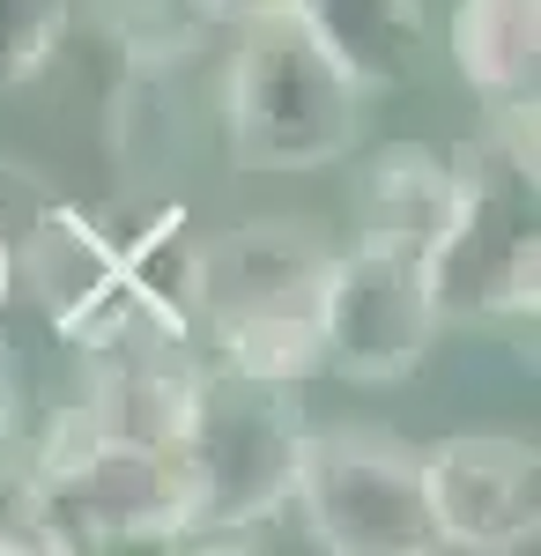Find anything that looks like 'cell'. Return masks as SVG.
<instances>
[{"label": "cell", "instance_id": "6da1fadb", "mask_svg": "<svg viewBox=\"0 0 541 556\" xmlns=\"http://www.w3.org/2000/svg\"><path fill=\"white\" fill-rule=\"evenodd\" d=\"M453 201L423 253V290L438 327H482V319H534L541 304V172H534V119H504L453 156Z\"/></svg>", "mask_w": 541, "mask_h": 556}, {"label": "cell", "instance_id": "7a4b0ae2", "mask_svg": "<svg viewBox=\"0 0 541 556\" xmlns=\"http://www.w3.org/2000/svg\"><path fill=\"white\" fill-rule=\"evenodd\" d=\"M327 260L334 245L290 215H252L223 238H193V334H209L230 371L282 386L312 379Z\"/></svg>", "mask_w": 541, "mask_h": 556}, {"label": "cell", "instance_id": "3957f363", "mask_svg": "<svg viewBox=\"0 0 541 556\" xmlns=\"http://www.w3.org/2000/svg\"><path fill=\"white\" fill-rule=\"evenodd\" d=\"M297 453H304L297 386L201 364L178 424V468H186L178 549H230L252 527H275L297 497Z\"/></svg>", "mask_w": 541, "mask_h": 556}, {"label": "cell", "instance_id": "277c9868", "mask_svg": "<svg viewBox=\"0 0 541 556\" xmlns=\"http://www.w3.org/2000/svg\"><path fill=\"white\" fill-rule=\"evenodd\" d=\"M238 60L223 83V127L230 156L252 172H327L364 141V97L327 45L297 15L238 23Z\"/></svg>", "mask_w": 541, "mask_h": 556}, {"label": "cell", "instance_id": "5b68a950", "mask_svg": "<svg viewBox=\"0 0 541 556\" xmlns=\"http://www.w3.org/2000/svg\"><path fill=\"white\" fill-rule=\"evenodd\" d=\"M45 445V519L52 556H104V549H178L186 542V468L178 445L89 430L60 416Z\"/></svg>", "mask_w": 541, "mask_h": 556}, {"label": "cell", "instance_id": "8992f818", "mask_svg": "<svg viewBox=\"0 0 541 556\" xmlns=\"http://www.w3.org/2000/svg\"><path fill=\"white\" fill-rule=\"evenodd\" d=\"M297 513L334 556H430L438 527L423 505L416 445L386 430H304L297 453Z\"/></svg>", "mask_w": 541, "mask_h": 556}, {"label": "cell", "instance_id": "52a82bcc", "mask_svg": "<svg viewBox=\"0 0 541 556\" xmlns=\"http://www.w3.org/2000/svg\"><path fill=\"white\" fill-rule=\"evenodd\" d=\"M438 342V312L423 290V260L393 245H364L327 260L319 290V371H341L356 386L408 379Z\"/></svg>", "mask_w": 541, "mask_h": 556}, {"label": "cell", "instance_id": "ba28073f", "mask_svg": "<svg viewBox=\"0 0 541 556\" xmlns=\"http://www.w3.org/2000/svg\"><path fill=\"white\" fill-rule=\"evenodd\" d=\"M423 505L438 549L460 556H519L541 534V453L527 438L467 430L423 445Z\"/></svg>", "mask_w": 541, "mask_h": 556}, {"label": "cell", "instance_id": "9c48e42d", "mask_svg": "<svg viewBox=\"0 0 541 556\" xmlns=\"http://www.w3.org/2000/svg\"><path fill=\"white\" fill-rule=\"evenodd\" d=\"M453 67L482 97V112L534 119L541 104V0H460Z\"/></svg>", "mask_w": 541, "mask_h": 556}, {"label": "cell", "instance_id": "30bf717a", "mask_svg": "<svg viewBox=\"0 0 541 556\" xmlns=\"http://www.w3.org/2000/svg\"><path fill=\"white\" fill-rule=\"evenodd\" d=\"M445 201H453V164L438 149H416V141H386L356 172V230H364V245H393V253L423 260L438 223H445Z\"/></svg>", "mask_w": 541, "mask_h": 556}, {"label": "cell", "instance_id": "8fae6325", "mask_svg": "<svg viewBox=\"0 0 541 556\" xmlns=\"http://www.w3.org/2000/svg\"><path fill=\"white\" fill-rule=\"evenodd\" d=\"M290 15L327 45L364 89H393V83L416 75L423 0H297Z\"/></svg>", "mask_w": 541, "mask_h": 556}, {"label": "cell", "instance_id": "7c38bea8", "mask_svg": "<svg viewBox=\"0 0 541 556\" xmlns=\"http://www.w3.org/2000/svg\"><path fill=\"white\" fill-rule=\"evenodd\" d=\"M0 556H52L45 445L23 424H0Z\"/></svg>", "mask_w": 541, "mask_h": 556}, {"label": "cell", "instance_id": "4fadbf2b", "mask_svg": "<svg viewBox=\"0 0 541 556\" xmlns=\"http://www.w3.org/2000/svg\"><path fill=\"white\" fill-rule=\"evenodd\" d=\"M75 0H0V89H23L52 67V52L67 45Z\"/></svg>", "mask_w": 541, "mask_h": 556}, {"label": "cell", "instance_id": "5bb4252c", "mask_svg": "<svg viewBox=\"0 0 541 556\" xmlns=\"http://www.w3.org/2000/svg\"><path fill=\"white\" fill-rule=\"evenodd\" d=\"M15 178H23V164H0V319H8V298H15V245L30 230V215H38V208H8Z\"/></svg>", "mask_w": 541, "mask_h": 556}, {"label": "cell", "instance_id": "9a60e30c", "mask_svg": "<svg viewBox=\"0 0 541 556\" xmlns=\"http://www.w3.org/2000/svg\"><path fill=\"white\" fill-rule=\"evenodd\" d=\"M297 0H201L209 23H260V15H290Z\"/></svg>", "mask_w": 541, "mask_h": 556}, {"label": "cell", "instance_id": "2e32d148", "mask_svg": "<svg viewBox=\"0 0 541 556\" xmlns=\"http://www.w3.org/2000/svg\"><path fill=\"white\" fill-rule=\"evenodd\" d=\"M15 408H23V386H15V364L0 349V424H15Z\"/></svg>", "mask_w": 541, "mask_h": 556}]
</instances>
